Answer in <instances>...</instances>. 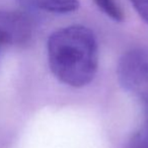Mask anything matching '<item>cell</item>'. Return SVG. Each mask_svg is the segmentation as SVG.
<instances>
[{"label":"cell","instance_id":"6da1fadb","mask_svg":"<svg viewBox=\"0 0 148 148\" xmlns=\"http://www.w3.org/2000/svg\"><path fill=\"white\" fill-rule=\"evenodd\" d=\"M51 71L61 82L73 87L88 84L99 66V48L93 33L83 25L57 29L48 40Z\"/></svg>","mask_w":148,"mask_h":148},{"label":"cell","instance_id":"7a4b0ae2","mask_svg":"<svg viewBox=\"0 0 148 148\" xmlns=\"http://www.w3.org/2000/svg\"><path fill=\"white\" fill-rule=\"evenodd\" d=\"M118 79L126 90L143 99L148 105V55L131 50L122 56L118 65Z\"/></svg>","mask_w":148,"mask_h":148},{"label":"cell","instance_id":"3957f363","mask_svg":"<svg viewBox=\"0 0 148 148\" xmlns=\"http://www.w3.org/2000/svg\"><path fill=\"white\" fill-rule=\"evenodd\" d=\"M33 35V23L27 12L0 10V51L5 46H21Z\"/></svg>","mask_w":148,"mask_h":148},{"label":"cell","instance_id":"277c9868","mask_svg":"<svg viewBox=\"0 0 148 148\" xmlns=\"http://www.w3.org/2000/svg\"><path fill=\"white\" fill-rule=\"evenodd\" d=\"M27 11H45L56 14H65L77 10L78 0H15Z\"/></svg>","mask_w":148,"mask_h":148},{"label":"cell","instance_id":"5b68a950","mask_svg":"<svg viewBox=\"0 0 148 148\" xmlns=\"http://www.w3.org/2000/svg\"><path fill=\"white\" fill-rule=\"evenodd\" d=\"M97 7L115 21H124V12L117 0H93Z\"/></svg>","mask_w":148,"mask_h":148},{"label":"cell","instance_id":"8992f818","mask_svg":"<svg viewBox=\"0 0 148 148\" xmlns=\"http://www.w3.org/2000/svg\"><path fill=\"white\" fill-rule=\"evenodd\" d=\"M129 148H148V119L145 125L132 137Z\"/></svg>","mask_w":148,"mask_h":148},{"label":"cell","instance_id":"52a82bcc","mask_svg":"<svg viewBox=\"0 0 148 148\" xmlns=\"http://www.w3.org/2000/svg\"><path fill=\"white\" fill-rule=\"evenodd\" d=\"M130 2L140 17L148 23V0H130Z\"/></svg>","mask_w":148,"mask_h":148}]
</instances>
